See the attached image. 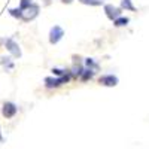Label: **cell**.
Segmentation results:
<instances>
[{
  "label": "cell",
  "mask_w": 149,
  "mask_h": 149,
  "mask_svg": "<svg viewBox=\"0 0 149 149\" xmlns=\"http://www.w3.org/2000/svg\"><path fill=\"white\" fill-rule=\"evenodd\" d=\"M70 79H72V73H70V70H67V73L63 74V76H57V78L48 76V78H45V86L49 88V90L51 88H58V86L67 84Z\"/></svg>",
  "instance_id": "1"
},
{
  "label": "cell",
  "mask_w": 149,
  "mask_h": 149,
  "mask_svg": "<svg viewBox=\"0 0 149 149\" xmlns=\"http://www.w3.org/2000/svg\"><path fill=\"white\" fill-rule=\"evenodd\" d=\"M37 15H39V5L31 3L27 9H24V10H22V18H21V21H22V22L33 21Z\"/></svg>",
  "instance_id": "2"
},
{
  "label": "cell",
  "mask_w": 149,
  "mask_h": 149,
  "mask_svg": "<svg viewBox=\"0 0 149 149\" xmlns=\"http://www.w3.org/2000/svg\"><path fill=\"white\" fill-rule=\"evenodd\" d=\"M5 46H6V49L8 51L14 55V57H17V58H19L21 55H22V52H21V48H19V45L14 40V39H10V37H8V39H5Z\"/></svg>",
  "instance_id": "3"
},
{
  "label": "cell",
  "mask_w": 149,
  "mask_h": 149,
  "mask_svg": "<svg viewBox=\"0 0 149 149\" xmlns=\"http://www.w3.org/2000/svg\"><path fill=\"white\" fill-rule=\"evenodd\" d=\"M63 36H64V30L61 29L60 26H54L51 29V31H49V43L51 45L58 43L61 39H63Z\"/></svg>",
  "instance_id": "4"
},
{
  "label": "cell",
  "mask_w": 149,
  "mask_h": 149,
  "mask_svg": "<svg viewBox=\"0 0 149 149\" xmlns=\"http://www.w3.org/2000/svg\"><path fill=\"white\" fill-rule=\"evenodd\" d=\"M17 112H18V107H17L15 103H12V102H6L3 104V107H2V115L5 118H8V119L14 118L17 115Z\"/></svg>",
  "instance_id": "5"
},
{
  "label": "cell",
  "mask_w": 149,
  "mask_h": 149,
  "mask_svg": "<svg viewBox=\"0 0 149 149\" xmlns=\"http://www.w3.org/2000/svg\"><path fill=\"white\" fill-rule=\"evenodd\" d=\"M98 84L103 86H116L118 85V76L115 74H103L98 79Z\"/></svg>",
  "instance_id": "6"
},
{
  "label": "cell",
  "mask_w": 149,
  "mask_h": 149,
  "mask_svg": "<svg viewBox=\"0 0 149 149\" xmlns=\"http://www.w3.org/2000/svg\"><path fill=\"white\" fill-rule=\"evenodd\" d=\"M104 14H106V17L110 21H113L118 17H121V9L113 6V5H104Z\"/></svg>",
  "instance_id": "7"
},
{
  "label": "cell",
  "mask_w": 149,
  "mask_h": 149,
  "mask_svg": "<svg viewBox=\"0 0 149 149\" xmlns=\"http://www.w3.org/2000/svg\"><path fill=\"white\" fill-rule=\"evenodd\" d=\"M94 73H95V70H93V69H84V72H82V74H81V81L82 82H88L90 79H93L94 78Z\"/></svg>",
  "instance_id": "8"
},
{
  "label": "cell",
  "mask_w": 149,
  "mask_h": 149,
  "mask_svg": "<svg viewBox=\"0 0 149 149\" xmlns=\"http://www.w3.org/2000/svg\"><path fill=\"white\" fill-rule=\"evenodd\" d=\"M112 22H113L115 27H124V26H127V24L130 22V18H127V17H118L116 19H113Z\"/></svg>",
  "instance_id": "9"
},
{
  "label": "cell",
  "mask_w": 149,
  "mask_h": 149,
  "mask_svg": "<svg viewBox=\"0 0 149 149\" xmlns=\"http://www.w3.org/2000/svg\"><path fill=\"white\" fill-rule=\"evenodd\" d=\"M82 72H84V67L78 63V64H74L73 66V69H72V78H74V79H76V78H81V74H82Z\"/></svg>",
  "instance_id": "10"
},
{
  "label": "cell",
  "mask_w": 149,
  "mask_h": 149,
  "mask_svg": "<svg viewBox=\"0 0 149 149\" xmlns=\"http://www.w3.org/2000/svg\"><path fill=\"white\" fill-rule=\"evenodd\" d=\"M121 9H125V10H136V6L133 5L131 0H122L121 2Z\"/></svg>",
  "instance_id": "11"
},
{
  "label": "cell",
  "mask_w": 149,
  "mask_h": 149,
  "mask_svg": "<svg viewBox=\"0 0 149 149\" xmlns=\"http://www.w3.org/2000/svg\"><path fill=\"white\" fill-rule=\"evenodd\" d=\"M82 5H88V6H102L104 3V0H79Z\"/></svg>",
  "instance_id": "12"
},
{
  "label": "cell",
  "mask_w": 149,
  "mask_h": 149,
  "mask_svg": "<svg viewBox=\"0 0 149 149\" xmlns=\"http://www.w3.org/2000/svg\"><path fill=\"white\" fill-rule=\"evenodd\" d=\"M8 12H9V15H10V17H14V18H18V19H21V18H22V9H21V8H17V9H9Z\"/></svg>",
  "instance_id": "13"
},
{
  "label": "cell",
  "mask_w": 149,
  "mask_h": 149,
  "mask_svg": "<svg viewBox=\"0 0 149 149\" xmlns=\"http://www.w3.org/2000/svg\"><path fill=\"white\" fill-rule=\"evenodd\" d=\"M85 66L93 70H98V64L94 61V58H85Z\"/></svg>",
  "instance_id": "14"
},
{
  "label": "cell",
  "mask_w": 149,
  "mask_h": 149,
  "mask_svg": "<svg viewBox=\"0 0 149 149\" xmlns=\"http://www.w3.org/2000/svg\"><path fill=\"white\" fill-rule=\"evenodd\" d=\"M0 64H6V70H10L14 67V64H12V61H10V57H2L0 58Z\"/></svg>",
  "instance_id": "15"
},
{
  "label": "cell",
  "mask_w": 149,
  "mask_h": 149,
  "mask_svg": "<svg viewBox=\"0 0 149 149\" xmlns=\"http://www.w3.org/2000/svg\"><path fill=\"white\" fill-rule=\"evenodd\" d=\"M55 76H63V74H66L67 73V70H63V69H58V67H54L52 70H51Z\"/></svg>",
  "instance_id": "16"
},
{
  "label": "cell",
  "mask_w": 149,
  "mask_h": 149,
  "mask_svg": "<svg viewBox=\"0 0 149 149\" xmlns=\"http://www.w3.org/2000/svg\"><path fill=\"white\" fill-rule=\"evenodd\" d=\"M31 3H33L31 0H19V8L24 10V9H27V8H29Z\"/></svg>",
  "instance_id": "17"
},
{
  "label": "cell",
  "mask_w": 149,
  "mask_h": 149,
  "mask_svg": "<svg viewBox=\"0 0 149 149\" xmlns=\"http://www.w3.org/2000/svg\"><path fill=\"white\" fill-rule=\"evenodd\" d=\"M61 2H63V3H67V5H70V3L73 2V0H61Z\"/></svg>",
  "instance_id": "18"
},
{
  "label": "cell",
  "mask_w": 149,
  "mask_h": 149,
  "mask_svg": "<svg viewBox=\"0 0 149 149\" xmlns=\"http://www.w3.org/2000/svg\"><path fill=\"white\" fill-rule=\"evenodd\" d=\"M0 142H5V139L2 137V131H0Z\"/></svg>",
  "instance_id": "19"
}]
</instances>
